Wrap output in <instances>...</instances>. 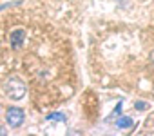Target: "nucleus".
Returning a JSON list of instances; mask_svg holds the SVG:
<instances>
[{"mask_svg":"<svg viewBox=\"0 0 154 136\" xmlns=\"http://www.w3.org/2000/svg\"><path fill=\"white\" fill-rule=\"evenodd\" d=\"M2 87H4V93L8 94V98H11V100H22L27 93L26 82L20 76H9Z\"/></svg>","mask_w":154,"mask_h":136,"instance_id":"nucleus-1","label":"nucleus"},{"mask_svg":"<svg viewBox=\"0 0 154 136\" xmlns=\"http://www.w3.org/2000/svg\"><path fill=\"white\" fill-rule=\"evenodd\" d=\"M24 120H26L24 109H20V107H9V109L6 111V123H8L11 129H18V127L24 123Z\"/></svg>","mask_w":154,"mask_h":136,"instance_id":"nucleus-2","label":"nucleus"},{"mask_svg":"<svg viewBox=\"0 0 154 136\" xmlns=\"http://www.w3.org/2000/svg\"><path fill=\"white\" fill-rule=\"evenodd\" d=\"M24 40H26V29H22V27L13 29V33L9 35V45H11V49H20L24 45Z\"/></svg>","mask_w":154,"mask_h":136,"instance_id":"nucleus-3","label":"nucleus"},{"mask_svg":"<svg viewBox=\"0 0 154 136\" xmlns=\"http://www.w3.org/2000/svg\"><path fill=\"white\" fill-rule=\"evenodd\" d=\"M131 125H132V120H131L129 116H122V118L116 122V127H118V129H129Z\"/></svg>","mask_w":154,"mask_h":136,"instance_id":"nucleus-4","label":"nucleus"},{"mask_svg":"<svg viewBox=\"0 0 154 136\" xmlns=\"http://www.w3.org/2000/svg\"><path fill=\"white\" fill-rule=\"evenodd\" d=\"M47 120H56V122L65 123V122H67V116H65L63 113H51V114L47 116Z\"/></svg>","mask_w":154,"mask_h":136,"instance_id":"nucleus-5","label":"nucleus"},{"mask_svg":"<svg viewBox=\"0 0 154 136\" xmlns=\"http://www.w3.org/2000/svg\"><path fill=\"white\" fill-rule=\"evenodd\" d=\"M134 107H136L138 111H143V109H147V104H145V102H136Z\"/></svg>","mask_w":154,"mask_h":136,"instance_id":"nucleus-6","label":"nucleus"},{"mask_svg":"<svg viewBox=\"0 0 154 136\" xmlns=\"http://www.w3.org/2000/svg\"><path fill=\"white\" fill-rule=\"evenodd\" d=\"M0 134H2V136H6V134H8V131H6V127H0Z\"/></svg>","mask_w":154,"mask_h":136,"instance_id":"nucleus-7","label":"nucleus"},{"mask_svg":"<svg viewBox=\"0 0 154 136\" xmlns=\"http://www.w3.org/2000/svg\"><path fill=\"white\" fill-rule=\"evenodd\" d=\"M149 58H150V62L154 63V51H150V54H149Z\"/></svg>","mask_w":154,"mask_h":136,"instance_id":"nucleus-8","label":"nucleus"},{"mask_svg":"<svg viewBox=\"0 0 154 136\" xmlns=\"http://www.w3.org/2000/svg\"><path fill=\"white\" fill-rule=\"evenodd\" d=\"M0 9H2V8H0Z\"/></svg>","mask_w":154,"mask_h":136,"instance_id":"nucleus-9","label":"nucleus"}]
</instances>
